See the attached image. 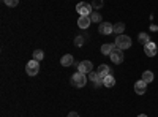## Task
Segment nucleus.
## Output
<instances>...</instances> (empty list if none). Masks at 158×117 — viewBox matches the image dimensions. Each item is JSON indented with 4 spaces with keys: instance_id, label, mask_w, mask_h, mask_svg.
I'll return each mask as SVG.
<instances>
[{
    "instance_id": "obj_20",
    "label": "nucleus",
    "mask_w": 158,
    "mask_h": 117,
    "mask_svg": "<svg viewBox=\"0 0 158 117\" xmlns=\"http://www.w3.org/2000/svg\"><path fill=\"white\" fill-rule=\"evenodd\" d=\"M3 2H5V5H8L10 8L18 6V5H19V0H3Z\"/></svg>"
},
{
    "instance_id": "obj_8",
    "label": "nucleus",
    "mask_w": 158,
    "mask_h": 117,
    "mask_svg": "<svg viewBox=\"0 0 158 117\" xmlns=\"http://www.w3.org/2000/svg\"><path fill=\"white\" fill-rule=\"evenodd\" d=\"M144 52H146V56H149V57L156 56V52H158L156 44H155L153 41H149L147 44H144Z\"/></svg>"
},
{
    "instance_id": "obj_9",
    "label": "nucleus",
    "mask_w": 158,
    "mask_h": 117,
    "mask_svg": "<svg viewBox=\"0 0 158 117\" xmlns=\"http://www.w3.org/2000/svg\"><path fill=\"white\" fill-rule=\"evenodd\" d=\"M146 90H147V82L146 81H138L136 84H135V92L138 94V95H144L146 94Z\"/></svg>"
},
{
    "instance_id": "obj_3",
    "label": "nucleus",
    "mask_w": 158,
    "mask_h": 117,
    "mask_svg": "<svg viewBox=\"0 0 158 117\" xmlns=\"http://www.w3.org/2000/svg\"><path fill=\"white\" fill-rule=\"evenodd\" d=\"M76 11L81 16H90L94 13V6H92V3H87V2H79L76 5Z\"/></svg>"
},
{
    "instance_id": "obj_12",
    "label": "nucleus",
    "mask_w": 158,
    "mask_h": 117,
    "mask_svg": "<svg viewBox=\"0 0 158 117\" xmlns=\"http://www.w3.org/2000/svg\"><path fill=\"white\" fill-rule=\"evenodd\" d=\"M97 73L100 74V77H106L108 74H112V70H109V67H108V65H100Z\"/></svg>"
},
{
    "instance_id": "obj_4",
    "label": "nucleus",
    "mask_w": 158,
    "mask_h": 117,
    "mask_svg": "<svg viewBox=\"0 0 158 117\" xmlns=\"http://www.w3.org/2000/svg\"><path fill=\"white\" fill-rule=\"evenodd\" d=\"M25 71H27L29 76H36L38 71H40V62L35 60V59L27 62V65H25Z\"/></svg>"
},
{
    "instance_id": "obj_11",
    "label": "nucleus",
    "mask_w": 158,
    "mask_h": 117,
    "mask_svg": "<svg viewBox=\"0 0 158 117\" xmlns=\"http://www.w3.org/2000/svg\"><path fill=\"white\" fill-rule=\"evenodd\" d=\"M60 63H62V67H70V65L74 63V57L71 54H65L62 59H60Z\"/></svg>"
},
{
    "instance_id": "obj_2",
    "label": "nucleus",
    "mask_w": 158,
    "mask_h": 117,
    "mask_svg": "<svg viewBox=\"0 0 158 117\" xmlns=\"http://www.w3.org/2000/svg\"><path fill=\"white\" fill-rule=\"evenodd\" d=\"M115 48L117 49H122V51H125V49H128L130 46H131V38L130 36H127V35H118L117 38H115Z\"/></svg>"
},
{
    "instance_id": "obj_14",
    "label": "nucleus",
    "mask_w": 158,
    "mask_h": 117,
    "mask_svg": "<svg viewBox=\"0 0 158 117\" xmlns=\"http://www.w3.org/2000/svg\"><path fill=\"white\" fill-rule=\"evenodd\" d=\"M103 84H104V87H114L115 86V77L112 74H108L106 77H103Z\"/></svg>"
},
{
    "instance_id": "obj_1",
    "label": "nucleus",
    "mask_w": 158,
    "mask_h": 117,
    "mask_svg": "<svg viewBox=\"0 0 158 117\" xmlns=\"http://www.w3.org/2000/svg\"><path fill=\"white\" fill-rule=\"evenodd\" d=\"M71 84H73L74 87H77V89L84 87V86L87 84V77H85V74L81 73V71H76V73L71 76Z\"/></svg>"
},
{
    "instance_id": "obj_10",
    "label": "nucleus",
    "mask_w": 158,
    "mask_h": 117,
    "mask_svg": "<svg viewBox=\"0 0 158 117\" xmlns=\"http://www.w3.org/2000/svg\"><path fill=\"white\" fill-rule=\"evenodd\" d=\"M92 24V19L90 16H81L77 19V25H79V29H89V25Z\"/></svg>"
},
{
    "instance_id": "obj_24",
    "label": "nucleus",
    "mask_w": 158,
    "mask_h": 117,
    "mask_svg": "<svg viewBox=\"0 0 158 117\" xmlns=\"http://www.w3.org/2000/svg\"><path fill=\"white\" fill-rule=\"evenodd\" d=\"M150 30H153V32H155V30H158V27H156L155 24H152V25H150Z\"/></svg>"
},
{
    "instance_id": "obj_18",
    "label": "nucleus",
    "mask_w": 158,
    "mask_h": 117,
    "mask_svg": "<svg viewBox=\"0 0 158 117\" xmlns=\"http://www.w3.org/2000/svg\"><path fill=\"white\" fill-rule=\"evenodd\" d=\"M33 59L38 60V62L43 60V59H44V52H43L41 49H35V51H33Z\"/></svg>"
},
{
    "instance_id": "obj_23",
    "label": "nucleus",
    "mask_w": 158,
    "mask_h": 117,
    "mask_svg": "<svg viewBox=\"0 0 158 117\" xmlns=\"http://www.w3.org/2000/svg\"><path fill=\"white\" fill-rule=\"evenodd\" d=\"M68 117H79V114H77V112H70Z\"/></svg>"
},
{
    "instance_id": "obj_25",
    "label": "nucleus",
    "mask_w": 158,
    "mask_h": 117,
    "mask_svg": "<svg viewBox=\"0 0 158 117\" xmlns=\"http://www.w3.org/2000/svg\"><path fill=\"white\" fill-rule=\"evenodd\" d=\"M138 117H147V115H146V114H139Z\"/></svg>"
},
{
    "instance_id": "obj_17",
    "label": "nucleus",
    "mask_w": 158,
    "mask_h": 117,
    "mask_svg": "<svg viewBox=\"0 0 158 117\" xmlns=\"http://www.w3.org/2000/svg\"><path fill=\"white\" fill-rule=\"evenodd\" d=\"M153 77H155V76H153L152 71H144V73H142V81H146L147 84H150V82L153 81Z\"/></svg>"
},
{
    "instance_id": "obj_6",
    "label": "nucleus",
    "mask_w": 158,
    "mask_h": 117,
    "mask_svg": "<svg viewBox=\"0 0 158 117\" xmlns=\"http://www.w3.org/2000/svg\"><path fill=\"white\" fill-rule=\"evenodd\" d=\"M77 71H81L84 74H89L94 71V63L90 60H84V62H79V67H77Z\"/></svg>"
},
{
    "instance_id": "obj_5",
    "label": "nucleus",
    "mask_w": 158,
    "mask_h": 117,
    "mask_svg": "<svg viewBox=\"0 0 158 117\" xmlns=\"http://www.w3.org/2000/svg\"><path fill=\"white\" fill-rule=\"evenodd\" d=\"M109 57H111V60H112L115 65H120V63L123 62V59H125V57H123V51H122V49H117V48L109 54Z\"/></svg>"
},
{
    "instance_id": "obj_7",
    "label": "nucleus",
    "mask_w": 158,
    "mask_h": 117,
    "mask_svg": "<svg viewBox=\"0 0 158 117\" xmlns=\"http://www.w3.org/2000/svg\"><path fill=\"white\" fill-rule=\"evenodd\" d=\"M98 30L101 35H111L114 33V25H111V22H100Z\"/></svg>"
},
{
    "instance_id": "obj_22",
    "label": "nucleus",
    "mask_w": 158,
    "mask_h": 117,
    "mask_svg": "<svg viewBox=\"0 0 158 117\" xmlns=\"http://www.w3.org/2000/svg\"><path fill=\"white\" fill-rule=\"evenodd\" d=\"M92 6H94V8H101L103 6V0H94V2H92Z\"/></svg>"
},
{
    "instance_id": "obj_15",
    "label": "nucleus",
    "mask_w": 158,
    "mask_h": 117,
    "mask_svg": "<svg viewBox=\"0 0 158 117\" xmlns=\"http://www.w3.org/2000/svg\"><path fill=\"white\" fill-rule=\"evenodd\" d=\"M138 41H139L141 44H147V43L150 41V35H149V33H146V32L139 33V36H138Z\"/></svg>"
},
{
    "instance_id": "obj_19",
    "label": "nucleus",
    "mask_w": 158,
    "mask_h": 117,
    "mask_svg": "<svg viewBox=\"0 0 158 117\" xmlns=\"http://www.w3.org/2000/svg\"><path fill=\"white\" fill-rule=\"evenodd\" d=\"M90 19H92V22H100L101 21V15H100L98 11H94L90 15Z\"/></svg>"
},
{
    "instance_id": "obj_21",
    "label": "nucleus",
    "mask_w": 158,
    "mask_h": 117,
    "mask_svg": "<svg viewBox=\"0 0 158 117\" xmlns=\"http://www.w3.org/2000/svg\"><path fill=\"white\" fill-rule=\"evenodd\" d=\"M74 44L81 48V46L84 44V36H81V35H79V36H76V38H74Z\"/></svg>"
},
{
    "instance_id": "obj_16",
    "label": "nucleus",
    "mask_w": 158,
    "mask_h": 117,
    "mask_svg": "<svg viewBox=\"0 0 158 117\" xmlns=\"http://www.w3.org/2000/svg\"><path fill=\"white\" fill-rule=\"evenodd\" d=\"M123 30H125V24H122V22H117L115 25H114V33L118 36V35H123Z\"/></svg>"
},
{
    "instance_id": "obj_13",
    "label": "nucleus",
    "mask_w": 158,
    "mask_h": 117,
    "mask_svg": "<svg viewBox=\"0 0 158 117\" xmlns=\"http://www.w3.org/2000/svg\"><path fill=\"white\" fill-rule=\"evenodd\" d=\"M114 49H115V44H109V43H106V44H103V46H101V54H103V56H109Z\"/></svg>"
}]
</instances>
